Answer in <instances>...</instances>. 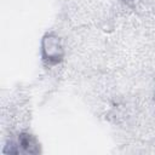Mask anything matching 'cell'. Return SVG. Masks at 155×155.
Returning <instances> with one entry per match:
<instances>
[{"label":"cell","mask_w":155,"mask_h":155,"mask_svg":"<svg viewBox=\"0 0 155 155\" xmlns=\"http://www.w3.org/2000/svg\"><path fill=\"white\" fill-rule=\"evenodd\" d=\"M44 46L50 47V50L48 48H44V52L46 53V57L48 59H53V58H56V61L59 59V57H61V53H59L61 52V47L58 46V42H57L56 39H51V38L46 39Z\"/></svg>","instance_id":"obj_1"}]
</instances>
